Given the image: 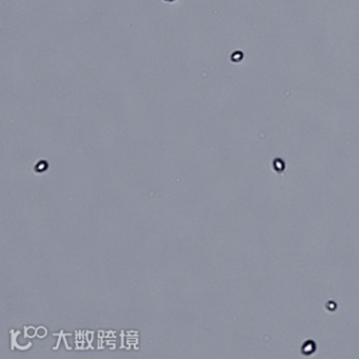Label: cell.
<instances>
[{"mask_svg": "<svg viewBox=\"0 0 359 359\" xmlns=\"http://www.w3.org/2000/svg\"><path fill=\"white\" fill-rule=\"evenodd\" d=\"M273 168L276 172H283L284 170V161L281 160V159L277 158L273 161Z\"/></svg>", "mask_w": 359, "mask_h": 359, "instance_id": "2", "label": "cell"}, {"mask_svg": "<svg viewBox=\"0 0 359 359\" xmlns=\"http://www.w3.org/2000/svg\"><path fill=\"white\" fill-rule=\"evenodd\" d=\"M45 170H47V164L45 161H39L37 163V166H35L36 172H44Z\"/></svg>", "mask_w": 359, "mask_h": 359, "instance_id": "4", "label": "cell"}, {"mask_svg": "<svg viewBox=\"0 0 359 359\" xmlns=\"http://www.w3.org/2000/svg\"><path fill=\"white\" fill-rule=\"evenodd\" d=\"M166 1H171V0H166Z\"/></svg>", "mask_w": 359, "mask_h": 359, "instance_id": "5", "label": "cell"}, {"mask_svg": "<svg viewBox=\"0 0 359 359\" xmlns=\"http://www.w3.org/2000/svg\"><path fill=\"white\" fill-rule=\"evenodd\" d=\"M315 343L313 341H310V342H304L302 345V353L303 355H311L310 353H312L315 351Z\"/></svg>", "mask_w": 359, "mask_h": 359, "instance_id": "1", "label": "cell"}, {"mask_svg": "<svg viewBox=\"0 0 359 359\" xmlns=\"http://www.w3.org/2000/svg\"><path fill=\"white\" fill-rule=\"evenodd\" d=\"M242 57H243L242 52H239V51H237V52H234L233 54H232L231 59H232V61H233V62H239V61H241V60H242Z\"/></svg>", "mask_w": 359, "mask_h": 359, "instance_id": "3", "label": "cell"}]
</instances>
